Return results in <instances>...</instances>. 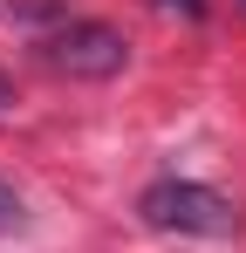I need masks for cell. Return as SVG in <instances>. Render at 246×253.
I'll list each match as a JSON object with an SVG mask.
<instances>
[{"instance_id":"3","label":"cell","mask_w":246,"mask_h":253,"mask_svg":"<svg viewBox=\"0 0 246 253\" xmlns=\"http://www.w3.org/2000/svg\"><path fill=\"white\" fill-rule=\"evenodd\" d=\"M151 7H158V14H185V21L205 14V0H151Z\"/></svg>"},{"instance_id":"4","label":"cell","mask_w":246,"mask_h":253,"mask_svg":"<svg viewBox=\"0 0 246 253\" xmlns=\"http://www.w3.org/2000/svg\"><path fill=\"white\" fill-rule=\"evenodd\" d=\"M0 226H21V199H14L7 185H0Z\"/></svg>"},{"instance_id":"1","label":"cell","mask_w":246,"mask_h":253,"mask_svg":"<svg viewBox=\"0 0 246 253\" xmlns=\"http://www.w3.org/2000/svg\"><path fill=\"white\" fill-rule=\"evenodd\" d=\"M137 219H144L151 233H185V240H233L246 226L226 192L192 185V178H158V185L137 199Z\"/></svg>"},{"instance_id":"5","label":"cell","mask_w":246,"mask_h":253,"mask_svg":"<svg viewBox=\"0 0 246 253\" xmlns=\"http://www.w3.org/2000/svg\"><path fill=\"white\" fill-rule=\"evenodd\" d=\"M7 103H14V83H7V76H0V110H7Z\"/></svg>"},{"instance_id":"6","label":"cell","mask_w":246,"mask_h":253,"mask_svg":"<svg viewBox=\"0 0 246 253\" xmlns=\"http://www.w3.org/2000/svg\"><path fill=\"white\" fill-rule=\"evenodd\" d=\"M240 7H246V0H240Z\"/></svg>"},{"instance_id":"2","label":"cell","mask_w":246,"mask_h":253,"mask_svg":"<svg viewBox=\"0 0 246 253\" xmlns=\"http://www.w3.org/2000/svg\"><path fill=\"white\" fill-rule=\"evenodd\" d=\"M35 48H41V62L55 76H69V83H110L123 62H130V42H123V28H110V21H62Z\"/></svg>"}]
</instances>
